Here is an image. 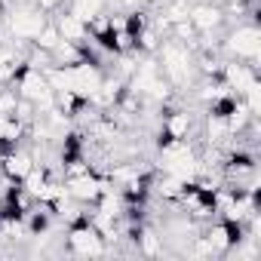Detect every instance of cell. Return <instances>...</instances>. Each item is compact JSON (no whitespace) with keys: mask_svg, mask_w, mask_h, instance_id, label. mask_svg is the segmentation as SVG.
Here are the masks:
<instances>
[{"mask_svg":"<svg viewBox=\"0 0 261 261\" xmlns=\"http://www.w3.org/2000/svg\"><path fill=\"white\" fill-rule=\"evenodd\" d=\"M157 53H160V71H163V77L169 80L172 89L191 83V77H194V53H191L188 43L169 37V40H163L157 46Z\"/></svg>","mask_w":261,"mask_h":261,"instance_id":"cell-1","label":"cell"},{"mask_svg":"<svg viewBox=\"0 0 261 261\" xmlns=\"http://www.w3.org/2000/svg\"><path fill=\"white\" fill-rule=\"evenodd\" d=\"M65 249H68V255H77V258L108 255V243H105V237L89 224L86 215L68 224V230H65Z\"/></svg>","mask_w":261,"mask_h":261,"instance_id":"cell-2","label":"cell"},{"mask_svg":"<svg viewBox=\"0 0 261 261\" xmlns=\"http://www.w3.org/2000/svg\"><path fill=\"white\" fill-rule=\"evenodd\" d=\"M221 46H224V53H227L230 59H240V62H249V65L258 68V56H261V31H258L255 22H243V25H237V28L227 34V40H224Z\"/></svg>","mask_w":261,"mask_h":261,"instance_id":"cell-3","label":"cell"},{"mask_svg":"<svg viewBox=\"0 0 261 261\" xmlns=\"http://www.w3.org/2000/svg\"><path fill=\"white\" fill-rule=\"evenodd\" d=\"M46 22H49V16H46L40 7H16V13L7 19L10 34H13L16 40H22V43H31V40L46 28Z\"/></svg>","mask_w":261,"mask_h":261,"instance_id":"cell-4","label":"cell"},{"mask_svg":"<svg viewBox=\"0 0 261 261\" xmlns=\"http://www.w3.org/2000/svg\"><path fill=\"white\" fill-rule=\"evenodd\" d=\"M218 77L227 83V89L233 95H246L255 83H258V68L249 65V62H240V59H227L218 71Z\"/></svg>","mask_w":261,"mask_h":261,"instance_id":"cell-5","label":"cell"},{"mask_svg":"<svg viewBox=\"0 0 261 261\" xmlns=\"http://www.w3.org/2000/svg\"><path fill=\"white\" fill-rule=\"evenodd\" d=\"M34 166V154L28 151V148H10V151H4L0 154V175H4L7 181H22L25 178V172Z\"/></svg>","mask_w":261,"mask_h":261,"instance_id":"cell-6","label":"cell"},{"mask_svg":"<svg viewBox=\"0 0 261 261\" xmlns=\"http://www.w3.org/2000/svg\"><path fill=\"white\" fill-rule=\"evenodd\" d=\"M188 19L197 28V34H212V31H218L224 25V7L206 4V0H203V4H194L188 10Z\"/></svg>","mask_w":261,"mask_h":261,"instance_id":"cell-7","label":"cell"},{"mask_svg":"<svg viewBox=\"0 0 261 261\" xmlns=\"http://www.w3.org/2000/svg\"><path fill=\"white\" fill-rule=\"evenodd\" d=\"M53 25L59 28L62 40H71V43H80V46H83V43H89V28H86V22H83L80 16H74L71 10L59 13Z\"/></svg>","mask_w":261,"mask_h":261,"instance_id":"cell-8","label":"cell"},{"mask_svg":"<svg viewBox=\"0 0 261 261\" xmlns=\"http://www.w3.org/2000/svg\"><path fill=\"white\" fill-rule=\"evenodd\" d=\"M25 133H28V126L22 120H16L13 114H0V145L4 148H16Z\"/></svg>","mask_w":261,"mask_h":261,"instance_id":"cell-9","label":"cell"},{"mask_svg":"<svg viewBox=\"0 0 261 261\" xmlns=\"http://www.w3.org/2000/svg\"><path fill=\"white\" fill-rule=\"evenodd\" d=\"M108 4H111V0H71V13H74V16H80L83 22H89L92 16L105 13V10H108Z\"/></svg>","mask_w":261,"mask_h":261,"instance_id":"cell-10","label":"cell"},{"mask_svg":"<svg viewBox=\"0 0 261 261\" xmlns=\"http://www.w3.org/2000/svg\"><path fill=\"white\" fill-rule=\"evenodd\" d=\"M59 40H62L59 28H56L53 22H46V28H43V31H40V34H37V37L31 40V43H34L37 49H43V53H53V49L59 46Z\"/></svg>","mask_w":261,"mask_h":261,"instance_id":"cell-11","label":"cell"},{"mask_svg":"<svg viewBox=\"0 0 261 261\" xmlns=\"http://www.w3.org/2000/svg\"><path fill=\"white\" fill-rule=\"evenodd\" d=\"M16 105H19V92L13 86H7L0 92V114H16Z\"/></svg>","mask_w":261,"mask_h":261,"instance_id":"cell-12","label":"cell"},{"mask_svg":"<svg viewBox=\"0 0 261 261\" xmlns=\"http://www.w3.org/2000/svg\"><path fill=\"white\" fill-rule=\"evenodd\" d=\"M34 7H40V10L49 16V13H56V10L62 7V0H34Z\"/></svg>","mask_w":261,"mask_h":261,"instance_id":"cell-13","label":"cell"}]
</instances>
